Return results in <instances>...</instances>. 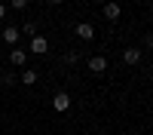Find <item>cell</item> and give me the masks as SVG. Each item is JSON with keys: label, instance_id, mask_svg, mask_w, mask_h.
Returning a JSON list of instances; mask_svg holds the SVG:
<instances>
[{"label": "cell", "instance_id": "6da1fadb", "mask_svg": "<svg viewBox=\"0 0 153 135\" xmlns=\"http://www.w3.org/2000/svg\"><path fill=\"white\" fill-rule=\"evenodd\" d=\"M52 107L58 110V114L71 110V95H68V92H55V98H52Z\"/></svg>", "mask_w": 153, "mask_h": 135}, {"label": "cell", "instance_id": "7a4b0ae2", "mask_svg": "<svg viewBox=\"0 0 153 135\" xmlns=\"http://www.w3.org/2000/svg\"><path fill=\"white\" fill-rule=\"evenodd\" d=\"M46 49H49V40L40 37V34H34V37H31V52H34V55H43Z\"/></svg>", "mask_w": 153, "mask_h": 135}, {"label": "cell", "instance_id": "3957f363", "mask_svg": "<svg viewBox=\"0 0 153 135\" xmlns=\"http://www.w3.org/2000/svg\"><path fill=\"white\" fill-rule=\"evenodd\" d=\"M76 37H80V40H95V28H92V25H89V22H80V25H76Z\"/></svg>", "mask_w": 153, "mask_h": 135}, {"label": "cell", "instance_id": "277c9868", "mask_svg": "<svg viewBox=\"0 0 153 135\" xmlns=\"http://www.w3.org/2000/svg\"><path fill=\"white\" fill-rule=\"evenodd\" d=\"M86 65H89V71H92V74H101V71L107 68V58H104V55H92Z\"/></svg>", "mask_w": 153, "mask_h": 135}, {"label": "cell", "instance_id": "5b68a950", "mask_svg": "<svg viewBox=\"0 0 153 135\" xmlns=\"http://www.w3.org/2000/svg\"><path fill=\"white\" fill-rule=\"evenodd\" d=\"M0 37H3V43H9V46H12V43H19V37H22V34H19L16 25H9V28H3V34H0Z\"/></svg>", "mask_w": 153, "mask_h": 135}, {"label": "cell", "instance_id": "8992f818", "mask_svg": "<svg viewBox=\"0 0 153 135\" xmlns=\"http://www.w3.org/2000/svg\"><path fill=\"white\" fill-rule=\"evenodd\" d=\"M123 61H126V65H138V61H141V52H138L135 46H129V49L123 52Z\"/></svg>", "mask_w": 153, "mask_h": 135}, {"label": "cell", "instance_id": "52a82bcc", "mask_svg": "<svg viewBox=\"0 0 153 135\" xmlns=\"http://www.w3.org/2000/svg\"><path fill=\"white\" fill-rule=\"evenodd\" d=\"M104 19H107V22H117V19H120V3H107V6H104Z\"/></svg>", "mask_w": 153, "mask_h": 135}, {"label": "cell", "instance_id": "ba28073f", "mask_svg": "<svg viewBox=\"0 0 153 135\" xmlns=\"http://www.w3.org/2000/svg\"><path fill=\"white\" fill-rule=\"evenodd\" d=\"M9 61H12V65H16V68H19V65H25V61H28V55H25L22 49H12V55H9Z\"/></svg>", "mask_w": 153, "mask_h": 135}, {"label": "cell", "instance_id": "9c48e42d", "mask_svg": "<svg viewBox=\"0 0 153 135\" xmlns=\"http://www.w3.org/2000/svg\"><path fill=\"white\" fill-rule=\"evenodd\" d=\"M22 83H25V86H31V83H37V71H31V68H28V71L22 74Z\"/></svg>", "mask_w": 153, "mask_h": 135}, {"label": "cell", "instance_id": "30bf717a", "mask_svg": "<svg viewBox=\"0 0 153 135\" xmlns=\"http://www.w3.org/2000/svg\"><path fill=\"white\" fill-rule=\"evenodd\" d=\"M25 34H37V28H34V22H25V28H22Z\"/></svg>", "mask_w": 153, "mask_h": 135}, {"label": "cell", "instance_id": "8fae6325", "mask_svg": "<svg viewBox=\"0 0 153 135\" xmlns=\"http://www.w3.org/2000/svg\"><path fill=\"white\" fill-rule=\"evenodd\" d=\"M12 6H16V9H25V6H28V0H12Z\"/></svg>", "mask_w": 153, "mask_h": 135}, {"label": "cell", "instance_id": "7c38bea8", "mask_svg": "<svg viewBox=\"0 0 153 135\" xmlns=\"http://www.w3.org/2000/svg\"><path fill=\"white\" fill-rule=\"evenodd\" d=\"M3 16H6V6H3V3H0V19H3Z\"/></svg>", "mask_w": 153, "mask_h": 135}, {"label": "cell", "instance_id": "4fadbf2b", "mask_svg": "<svg viewBox=\"0 0 153 135\" xmlns=\"http://www.w3.org/2000/svg\"><path fill=\"white\" fill-rule=\"evenodd\" d=\"M58 3H61V0H49V6H58Z\"/></svg>", "mask_w": 153, "mask_h": 135}]
</instances>
